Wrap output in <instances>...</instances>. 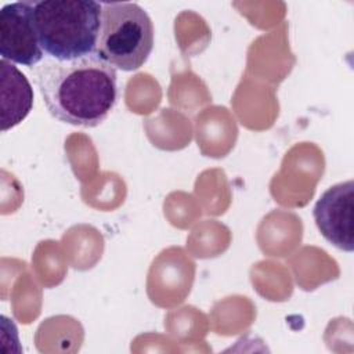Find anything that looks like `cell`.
<instances>
[{"mask_svg":"<svg viewBox=\"0 0 354 354\" xmlns=\"http://www.w3.org/2000/svg\"><path fill=\"white\" fill-rule=\"evenodd\" d=\"M314 220L321 235L337 249H354V183H339L328 188L314 206Z\"/></svg>","mask_w":354,"mask_h":354,"instance_id":"cell-5","label":"cell"},{"mask_svg":"<svg viewBox=\"0 0 354 354\" xmlns=\"http://www.w3.org/2000/svg\"><path fill=\"white\" fill-rule=\"evenodd\" d=\"M101 11L94 0L35 1L33 21L43 53L59 61L95 54Z\"/></svg>","mask_w":354,"mask_h":354,"instance_id":"cell-2","label":"cell"},{"mask_svg":"<svg viewBox=\"0 0 354 354\" xmlns=\"http://www.w3.org/2000/svg\"><path fill=\"white\" fill-rule=\"evenodd\" d=\"M101 26L95 54L120 71H136L148 59L153 47V25L137 3H101Z\"/></svg>","mask_w":354,"mask_h":354,"instance_id":"cell-3","label":"cell"},{"mask_svg":"<svg viewBox=\"0 0 354 354\" xmlns=\"http://www.w3.org/2000/svg\"><path fill=\"white\" fill-rule=\"evenodd\" d=\"M1 131L19 124L33 106V88L10 61L1 59Z\"/></svg>","mask_w":354,"mask_h":354,"instance_id":"cell-6","label":"cell"},{"mask_svg":"<svg viewBox=\"0 0 354 354\" xmlns=\"http://www.w3.org/2000/svg\"><path fill=\"white\" fill-rule=\"evenodd\" d=\"M33 75L48 112L64 123L95 127L118 100L116 69L97 54L71 61L44 59Z\"/></svg>","mask_w":354,"mask_h":354,"instance_id":"cell-1","label":"cell"},{"mask_svg":"<svg viewBox=\"0 0 354 354\" xmlns=\"http://www.w3.org/2000/svg\"><path fill=\"white\" fill-rule=\"evenodd\" d=\"M33 10L35 0L8 3L0 10L1 59L24 66H35L43 59Z\"/></svg>","mask_w":354,"mask_h":354,"instance_id":"cell-4","label":"cell"}]
</instances>
